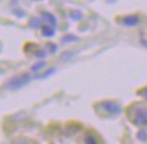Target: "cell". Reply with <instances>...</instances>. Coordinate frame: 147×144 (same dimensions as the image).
I'll return each instance as SVG.
<instances>
[{"instance_id": "3", "label": "cell", "mask_w": 147, "mask_h": 144, "mask_svg": "<svg viewBox=\"0 0 147 144\" xmlns=\"http://www.w3.org/2000/svg\"><path fill=\"white\" fill-rule=\"evenodd\" d=\"M101 106L105 112L111 113V115H119L121 112V106L113 101H104V102H101Z\"/></svg>"}, {"instance_id": "9", "label": "cell", "mask_w": 147, "mask_h": 144, "mask_svg": "<svg viewBox=\"0 0 147 144\" xmlns=\"http://www.w3.org/2000/svg\"><path fill=\"white\" fill-rule=\"evenodd\" d=\"M46 63L45 62H38L35 63L34 66L31 68V72H38V70H40V69H43V66H45Z\"/></svg>"}, {"instance_id": "15", "label": "cell", "mask_w": 147, "mask_h": 144, "mask_svg": "<svg viewBox=\"0 0 147 144\" xmlns=\"http://www.w3.org/2000/svg\"><path fill=\"white\" fill-rule=\"evenodd\" d=\"M49 50L51 51V53H54V51L57 50V47H55V46H53V43H50V45H49Z\"/></svg>"}, {"instance_id": "1", "label": "cell", "mask_w": 147, "mask_h": 144, "mask_svg": "<svg viewBox=\"0 0 147 144\" xmlns=\"http://www.w3.org/2000/svg\"><path fill=\"white\" fill-rule=\"evenodd\" d=\"M30 81H31V76L30 74H20V76H16V77H13V78H11L7 82V88L12 90L20 89L22 86L27 85Z\"/></svg>"}, {"instance_id": "14", "label": "cell", "mask_w": 147, "mask_h": 144, "mask_svg": "<svg viewBox=\"0 0 147 144\" xmlns=\"http://www.w3.org/2000/svg\"><path fill=\"white\" fill-rule=\"evenodd\" d=\"M142 96H143V98L147 101V88H144V89L142 90Z\"/></svg>"}, {"instance_id": "2", "label": "cell", "mask_w": 147, "mask_h": 144, "mask_svg": "<svg viewBox=\"0 0 147 144\" xmlns=\"http://www.w3.org/2000/svg\"><path fill=\"white\" fill-rule=\"evenodd\" d=\"M132 121H134V124H136L139 127H147V108L138 106L135 109Z\"/></svg>"}, {"instance_id": "7", "label": "cell", "mask_w": 147, "mask_h": 144, "mask_svg": "<svg viewBox=\"0 0 147 144\" xmlns=\"http://www.w3.org/2000/svg\"><path fill=\"white\" fill-rule=\"evenodd\" d=\"M42 34L43 36H54V27H50L49 24H46V26H42Z\"/></svg>"}, {"instance_id": "12", "label": "cell", "mask_w": 147, "mask_h": 144, "mask_svg": "<svg viewBox=\"0 0 147 144\" xmlns=\"http://www.w3.org/2000/svg\"><path fill=\"white\" fill-rule=\"evenodd\" d=\"M35 57H38V58H45V57H46V51H36Z\"/></svg>"}, {"instance_id": "6", "label": "cell", "mask_w": 147, "mask_h": 144, "mask_svg": "<svg viewBox=\"0 0 147 144\" xmlns=\"http://www.w3.org/2000/svg\"><path fill=\"white\" fill-rule=\"evenodd\" d=\"M84 141H85V144H98L97 137L93 133H86L84 137Z\"/></svg>"}, {"instance_id": "4", "label": "cell", "mask_w": 147, "mask_h": 144, "mask_svg": "<svg viewBox=\"0 0 147 144\" xmlns=\"http://www.w3.org/2000/svg\"><path fill=\"white\" fill-rule=\"evenodd\" d=\"M119 22H120L121 24H124V26L132 27V26H138L139 23H140V18H139L138 15H127L124 18L119 19Z\"/></svg>"}, {"instance_id": "10", "label": "cell", "mask_w": 147, "mask_h": 144, "mask_svg": "<svg viewBox=\"0 0 147 144\" xmlns=\"http://www.w3.org/2000/svg\"><path fill=\"white\" fill-rule=\"evenodd\" d=\"M54 72H55V69H50V70H47V72H46V73H43V74H40V76L35 77V78H46V77L51 76V74H53Z\"/></svg>"}, {"instance_id": "5", "label": "cell", "mask_w": 147, "mask_h": 144, "mask_svg": "<svg viewBox=\"0 0 147 144\" xmlns=\"http://www.w3.org/2000/svg\"><path fill=\"white\" fill-rule=\"evenodd\" d=\"M40 18L45 19L46 23L47 24H51V27L55 28V26H57V19H55V16H54L53 14H50V12H42V15H40Z\"/></svg>"}, {"instance_id": "13", "label": "cell", "mask_w": 147, "mask_h": 144, "mask_svg": "<svg viewBox=\"0 0 147 144\" xmlns=\"http://www.w3.org/2000/svg\"><path fill=\"white\" fill-rule=\"evenodd\" d=\"M62 41H63V42H66V41H77V38H76V36H71V35H70V36H65Z\"/></svg>"}, {"instance_id": "8", "label": "cell", "mask_w": 147, "mask_h": 144, "mask_svg": "<svg viewBox=\"0 0 147 144\" xmlns=\"http://www.w3.org/2000/svg\"><path fill=\"white\" fill-rule=\"evenodd\" d=\"M69 16H70L71 20H80V19H82V12H80V11H71Z\"/></svg>"}, {"instance_id": "11", "label": "cell", "mask_w": 147, "mask_h": 144, "mask_svg": "<svg viewBox=\"0 0 147 144\" xmlns=\"http://www.w3.org/2000/svg\"><path fill=\"white\" fill-rule=\"evenodd\" d=\"M138 139L140 140H146L147 139V133H146V131H140L138 133Z\"/></svg>"}]
</instances>
